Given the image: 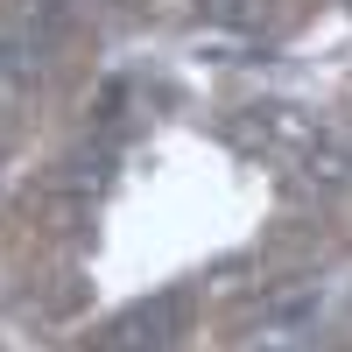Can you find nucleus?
Segmentation results:
<instances>
[{
  "label": "nucleus",
  "instance_id": "f257e3e1",
  "mask_svg": "<svg viewBox=\"0 0 352 352\" xmlns=\"http://www.w3.org/2000/svg\"><path fill=\"white\" fill-rule=\"evenodd\" d=\"M176 310H184V296H155V303H141V310H127L120 317V324H113L106 331V345H162V338H176V324H169V317Z\"/></svg>",
  "mask_w": 352,
  "mask_h": 352
},
{
  "label": "nucleus",
  "instance_id": "f03ea898",
  "mask_svg": "<svg viewBox=\"0 0 352 352\" xmlns=\"http://www.w3.org/2000/svg\"><path fill=\"white\" fill-rule=\"evenodd\" d=\"M261 8H268V0H197V14H204V21H240V28H254Z\"/></svg>",
  "mask_w": 352,
  "mask_h": 352
}]
</instances>
